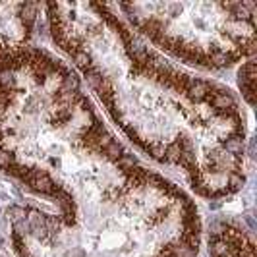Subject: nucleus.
<instances>
[{
  "mask_svg": "<svg viewBox=\"0 0 257 257\" xmlns=\"http://www.w3.org/2000/svg\"><path fill=\"white\" fill-rule=\"evenodd\" d=\"M39 4L0 2V54L24 49L37 24Z\"/></svg>",
  "mask_w": 257,
  "mask_h": 257,
  "instance_id": "4",
  "label": "nucleus"
},
{
  "mask_svg": "<svg viewBox=\"0 0 257 257\" xmlns=\"http://www.w3.org/2000/svg\"><path fill=\"white\" fill-rule=\"evenodd\" d=\"M136 33L188 64L220 70L253 58L257 2H116Z\"/></svg>",
  "mask_w": 257,
  "mask_h": 257,
  "instance_id": "3",
  "label": "nucleus"
},
{
  "mask_svg": "<svg viewBox=\"0 0 257 257\" xmlns=\"http://www.w3.org/2000/svg\"><path fill=\"white\" fill-rule=\"evenodd\" d=\"M0 170L56 205L8 211L18 257H197L192 197L130 153L72 68L24 47L0 54Z\"/></svg>",
  "mask_w": 257,
  "mask_h": 257,
  "instance_id": "1",
  "label": "nucleus"
},
{
  "mask_svg": "<svg viewBox=\"0 0 257 257\" xmlns=\"http://www.w3.org/2000/svg\"><path fill=\"white\" fill-rule=\"evenodd\" d=\"M211 257H257L253 240L234 224H220L209 236Z\"/></svg>",
  "mask_w": 257,
  "mask_h": 257,
  "instance_id": "5",
  "label": "nucleus"
},
{
  "mask_svg": "<svg viewBox=\"0 0 257 257\" xmlns=\"http://www.w3.org/2000/svg\"><path fill=\"white\" fill-rule=\"evenodd\" d=\"M240 91H242V97L249 104H253V97H255V62L253 58H247L242 68H240Z\"/></svg>",
  "mask_w": 257,
  "mask_h": 257,
  "instance_id": "6",
  "label": "nucleus"
},
{
  "mask_svg": "<svg viewBox=\"0 0 257 257\" xmlns=\"http://www.w3.org/2000/svg\"><path fill=\"white\" fill-rule=\"evenodd\" d=\"M52 41L143 153L180 168L203 197L245 180V124L230 91L174 66L99 2L45 4Z\"/></svg>",
  "mask_w": 257,
  "mask_h": 257,
  "instance_id": "2",
  "label": "nucleus"
}]
</instances>
